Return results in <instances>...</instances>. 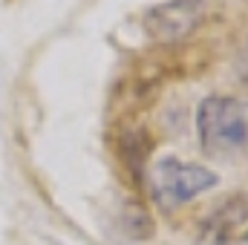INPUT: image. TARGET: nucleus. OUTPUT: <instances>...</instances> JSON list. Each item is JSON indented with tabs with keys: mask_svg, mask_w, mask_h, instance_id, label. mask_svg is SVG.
Here are the masks:
<instances>
[{
	"mask_svg": "<svg viewBox=\"0 0 248 245\" xmlns=\"http://www.w3.org/2000/svg\"><path fill=\"white\" fill-rule=\"evenodd\" d=\"M196 130L205 156H248V101L234 95H208L196 110Z\"/></svg>",
	"mask_w": 248,
	"mask_h": 245,
	"instance_id": "1",
	"label": "nucleus"
},
{
	"mask_svg": "<svg viewBox=\"0 0 248 245\" xmlns=\"http://www.w3.org/2000/svg\"><path fill=\"white\" fill-rule=\"evenodd\" d=\"M237 75H240V81L248 87V44H246V49L240 52V58H237Z\"/></svg>",
	"mask_w": 248,
	"mask_h": 245,
	"instance_id": "4",
	"label": "nucleus"
},
{
	"mask_svg": "<svg viewBox=\"0 0 248 245\" xmlns=\"http://www.w3.org/2000/svg\"><path fill=\"white\" fill-rule=\"evenodd\" d=\"M217 184H219V176L211 168L182 162L176 156H162L150 168V196L165 211L185 205L193 196H199Z\"/></svg>",
	"mask_w": 248,
	"mask_h": 245,
	"instance_id": "2",
	"label": "nucleus"
},
{
	"mask_svg": "<svg viewBox=\"0 0 248 245\" xmlns=\"http://www.w3.org/2000/svg\"><path fill=\"white\" fill-rule=\"evenodd\" d=\"M205 0H165L144 15V32L156 44H176L202 23Z\"/></svg>",
	"mask_w": 248,
	"mask_h": 245,
	"instance_id": "3",
	"label": "nucleus"
}]
</instances>
